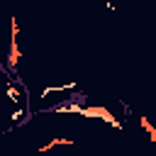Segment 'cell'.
<instances>
[{"label": "cell", "instance_id": "1", "mask_svg": "<svg viewBox=\"0 0 156 156\" xmlns=\"http://www.w3.org/2000/svg\"><path fill=\"white\" fill-rule=\"evenodd\" d=\"M54 110H56V112H76V115H83V117H98V119L107 122L110 127L122 129V119H117L115 112H112L110 107H105V105H85V107H80V105L63 102V105H56Z\"/></svg>", "mask_w": 156, "mask_h": 156}, {"label": "cell", "instance_id": "2", "mask_svg": "<svg viewBox=\"0 0 156 156\" xmlns=\"http://www.w3.org/2000/svg\"><path fill=\"white\" fill-rule=\"evenodd\" d=\"M20 22L17 17H10V41H7V54H5V66L10 71H17L20 58H22V49H20Z\"/></svg>", "mask_w": 156, "mask_h": 156}, {"label": "cell", "instance_id": "3", "mask_svg": "<svg viewBox=\"0 0 156 156\" xmlns=\"http://www.w3.org/2000/svg\"><path fill=\"white\" fill-rule=\"evenodd\" d=\"M73 144H76V141H73V139H68V136H54V139H49L46 144H41V146H39V151H41V154H46V151H51L54 146H73Z\"/></svg>", "mask_w": 156, "mask_h": 156}, {"label": "cell", "instance_id": "4", "mask_svg": "<svg viewBox=\"0 0 156 156\" xmlns=\"http://www.w3.org/2000/svg\"><path fill=\"white\" fill-rule=\"evenodd\" d=\"M139 127L146 132L149 141H151V144H156V127L151 124V119H149V117H139Z\"/></svg>", "mask_w": 156, "mask_h": 156}, {"label": "cell", "instance_id": "5", "mask_svg": "<svg viewBox=\"0 0 156 156\" xmlns=\"http://www.w3.org/2000/svg\"><path fill=\"white\" fill-rule=\"evenodd\" d=\"M7 98H10L12 102H20V88H17L15 83H10V85H7Z\"/></svg>", "mask_w": 156, "mask_h": 156}, {"label": "cell", "instance_id": "6", "mask_svg": "<svg viewBox=\"0 0 156 156\" xmlns=\"http://www.w3.org/2000/svg\"><path fill=\"white\" fill-rule=\"evenodd\" d=\"M10 119H12V122H22V119H24V110H22V107L15 110V112L10 115Z\"/></svg>", "mask_w": 156, "mask_h": 156}]
</instances>
